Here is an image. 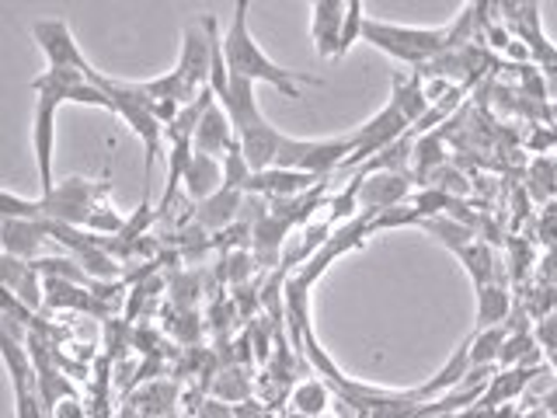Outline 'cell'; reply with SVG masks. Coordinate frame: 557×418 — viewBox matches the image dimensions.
Wrapping results in <instances>:
<instances>
[{"label":"cell","instance_id":"277c9868","mask_svg":"<svg viewBox=\"0 0 557 418\" xmlns=\"http://www.w3.org/2000/svg\"><path fill=\"white\" fill-rule=\"evenodd\" d=\"M362 39L370 42L373 49L387 52L391 60L422 70L435 57L449 52V25L414 28V25H391V22H376V17H366Z\"/></svg>","mask_w":557,"mask_h":418},{"label":"cell","instance_id":"3957f363","mask_svg":"<svg viewBox=\"0 0 557 418\" xmlns=\"http://www.w3.org/2000/svg\"><path fill=\"white\" fill-rule=\"evenodd\" d=\"M95 81L104 87V95L112 98V112L126 122V126L139 136V144H144V202H150V179H153V164L157 157H161L164 144H168V126L161 119H157V104L139 91L136 81H112L104 74H95Z\"/></svg>","mask_w":557,"mask_h":418},{"label":"cell","instance_id":"30bf717a","mask_svg":"<svg viewBox=\"0 0 557 418\" xmlns=\"http://www.w3.org/2000/svg\"><path fill=\"white\" fill-rule=\"evenodd\" d=\"M57 112L60 104L46 98H35V122H32V147H35V168H39V188L49 196L60 182L52 179V153H57Z\"/></svg>","mask_w":557,"mask_h":418},{"label":"cell","instance_id":"d6a6232c","mask_svg":"<svg viewBox=\"0 0 557 418\" xmlns=\"http://www.w3.org/2000/svg\"><path fill=\"white\" fill-rule=\"evenodd\" d=\"M234 418H272V411H261L255 401H244V405L234 408Z\"/></svg>","mask_w":557,"mask_h":418},{"label":"cell","instance_id":"5b68a950","mask_svg":"<svg viewBox=\"0 0 557 418\" xmlns=\"http://www.w3.org/2000/svg\"><path fill=\"white\" fill-rule=\"evenodd\" d=\"M356 150V133H342V136H331V139H296L286 136L283 139V150L275 157V168H286V171H304L310 179H321L327 171H342L345 161L352 157Z\"/></svg>","mask_w":557,"mask_h":418},{"label":"cell","instance_id":"f546056e","mask_svg":"<svg viewBox=\"0 0 557 418\" xmlns=\"http://www.w3.org/2000/svg\"><path fill=\"white\" fill-rule=\"evenodd\" d=\"M533 356V339L527 331H519V335H509L502 345V356H498V366H516L519 359H530Z\"/></svg>","mask_w":557,"mask_h":418},{"label":"cell","instance_id":"f1b7e54d","mask_svg":"<svg viewBox=\"0 0 557 418\" xmlns=\"http://www.w3.org/2000/svg\"><path fill=\"white\" fill-rule=\"evenodd\" d=\"M87 231H95V234H115V237H119L122 231H126V220H122V217L115 213V206H109V202H101V199H98L91 220H87Z\"/></svg>","mask_w":557,"mask_h":418},{"label":"cell","instance_id":"6da1fadb","mask_svg":"<svg viewBox=\"0 0 557 418\" xmlns=\"http://www.w3.org/2000/svg\"><path fill=\"white\" fill-rule=\"evenodd\" d=\"M248 11H251L248 0H237L231 28L223 32V60H226V70H231V77H240V81H248V84L265 81V84L278 87V91H283L286 98H293V101L300 98V84L318 87L321 77L307 74V70L278 66V63H272L265 52L258 49L255 35H251V25H248Z\"/></svg>","mask_w":557,"mask_h":418},{"label":"cell","instance_id":"1f68e13d","mask_svg":"<svg viewBox=\"0 0 557 418\" xmlns=\"http://www.w3.org/2000/svg\"><path fill=\"white\" fill-rule=\"evenodd\" d=\"M216 394H220L223 401H240L244 394H248V383H244V373H240V370H226V373H220Z\"/></svg>","mask_w":557,"mask_h":418},{"label":"cell","instance_id":"9c48e42d","mask_svg":"<svg viewBox=\"0 0 557 418\" xmlns=\"http://www.w3.org/2000/svg\"><path fill=\"white\" fill-rule=\"evenodd\" d=\"M32 39L39 42L42 57H46V66L49 70H77L84 77H95L98 70L87 63L84 49L77 46L74 32L63 22V17H46V22H32Z\"/></svg>","mask_w":557,"mask_h":418},{"label":"cell","instance_id":"d4e9b609","mask_svg":"<svg viewBox=\"0 0 557 418\" xmlns=\"http://www.w3.org/2000/svg\"><path fill=\"white\" fill-rule=\"evenodd\" d=\"M440 168H446V153H443V133H425L414 139V171L418 179L429 185V179Z\"/></svg>","mask_w":557,"mask_h":418},{"label":"cell","instance_id":"83f0119b","mask_svg":"<svg viewBox=\"0 0 557 418\" xmlns=\"http://www.w3.org/2000/svg\"><path fill=\"white\" fill-rule=\"evenodd\" d=\"M251 164H248V157L240 153V147H234L231 153L223 157V188H237V192H244L248 188V182H251Z\"/></svg>","mask_w":557,"mask_h":418},{"label":"cell","instance_id":"44dd1931","mask_svg":"<svg viewBox=\"0 0 557 418\" xmlns=\"http://www.w3.org/2000/svg\"><path fill=\"white\" fill-rule=\"evenodd\" d=\"M216 101V95H213V87L209 91H202L196 101L191 104H185V109L178 112V119L171 122L168 126V144H182V139H196V130H199V122H202V115L209 112V104Z\"/></svg>","mask_w":557,"mask_h":418},{"label":"cell","instance_id":"ffe728a7","mask_svg":"<svg viewBox=\"0 0 557 418\" xmlns=\"http://www.w3.org/2000/svg\"><path fill=\"white\" fill-rule=\"evenodd\" d=\"M422 226L425 231L435 237V241H443L449 251H463V248H470L474 244V226L470 223H463V220H457V217H429V220H422Z\"/></svg>","mask_w":557,"mask_h":418},{"label":"cell","instance_id":"603a6c76","mask_svg":"<svg viewBox=\"0 0 557 418\" xmlns=\"http://www.w3.org/2000/svg\"><path fill=\"white\" fill-rule=\"evenodd\" d=\"M505 339H509V331H505V324L478 331V335L470 339V370H481V366H495L498 356H502Z\"/></svg>","mask_w":557,"mask_h":418},{"label":"cell","instance_id":"4fadbf2b","mask_svg":"<svg viewBox=\"0 0 557 418\" xmlns=\"http://www.w3.org/2000/svg\"><path fill=\"white\" fill-rule=\"evenodd\" d=\"M191 147H196L199 153L216 157V161H223V157L237 147L234 122H231V115H226V109H223L220 101L209 104V112L202 115L199 130H196V139H191Z\"/></svg>","mask_w":557,"mask_h":418},{"label":"cell","instance_id":"d6986e66","mask_svg":"<svg viewBox=\"0 0 557 418\" xmlns=\"http://www.w3.org/2000/svg\"><path fill=\"white\" fill-rule=\"evenodd\" d=\"M240 202H244V192L220 188L213 199H206L196 209V223L202 226V231H223V226H231L234 220H240Z\"/></svg>","mask_w":557,"mask_h":418},{"label":"cell","instance_id":"4dcf8cb0","mask_svg":"<svg viewBox=\"0 0 557 418\" xmlns=\"http://www.w3.org/2000/svg\"><path fill=\"white\" fill-rule=\"evenodd\" d=\"M251 266H255V258L251 251H234L231 258H223V279H231V283H244V279L251 275Z\"/></svg>","mask_w":557,"mask_h":418},{"label":"cell","instance_id":"7c38bea8","mask_svg":"<svg viewBox=\"0 0 557 418\" xmlns=\"http://www.w3.org/2000/svg\"><path fill=\"white\" fill-rule=\"evenodd\" d=\"M342 25H345V4H338V0H318V4H310V42L321 60H338Z\"/></svg>","mask_w":557,"mask_h":418},{"label":"cell","instance_id":"ac0fdd59","mask_svg":"<svg viewBox=\"0 0 557 418\" xmlns=\"http://www.w3.org/2000/svg\"><path fill=\"white\" fill-rule=\"evenodd\" d=\"M391 87H394V95H391V101L397 104L400 112H405V119L411 122V130L422 122L425 115H429V109H432V101H429V95H425V84H422V74H394L391 77Z\"/></svg>","mask_w":557,"mask_h":418},{"label":"cell","instance_id":"2e32d148","mask_svg":"<svg viewBox=\"0 0 557 418\" xmlns=\"http://www.w3.org/2000/svg\"><path fill=\"white\" fill-rule=\"evenodd\" d=\"M220 188H223V161H216V157H209V153L191 150V161H188V171H185L188 199L202 206L206 199H213Z\"/></svg>","mask_w":557,"mask_h":418},{"label":"cell","instance_id":"4316f807","mask_svg":"<svg viewBox=\"0 0 557 418\" xmlns=\"http://www.w3.org/2000/svg\"><path fill=\"white\" fill-rule=\"evenodd\" d=\"M362 28H366V4H362V0H352V4H345V25H342V42H338V60L362 39Z\"/></svg>","mask_w":557,"mask_h":418},{"label":"cell","instance_id":"9a60e30c","mask_svg":"<svg viewBox=\"0 0 557 418\" xmlns=\"http://www.w3.org/2000/svg\"><path fill=\"white\" fill-rule=\"evenodd\" d=\"M0 244H4V255L11 258L39 261V251L49 244V234L42 220H4V226H0Z\"/></svg>","mask_w":557,"mask_h":418},{"label":"cell","instance_id":"7a4b0ae2","mask_svg":"<svg viewBox=\"0 0 557 418\" xmlns=\"http://www.w3.org/2000/svg\"><path fill=\"white\" fill-rule=\"evenodd\" d=\"M216 101L226 109V115H231L234 133H237V147L244 157H248L251 171L258 174V171L275 168V157H278V150H283L286 133H278L272 122L261 115L255 84L231 77V87H226Z\"/></svg>","mask_w":557,"mask_h":418},{"label":"cell","instance_id":"8992f818","mask_svg":"<svg viewBox=\"0 0 557 418\" xmlns=\"http://www.w3.org/2000/svg\"><path fill=\"white\" fill-rule=\"evenodd\" d=\"M216 42H220L216 14H206L202 22L185 25V32H182V57H178V63H174V74H178V77L188 84V91H191V95L209 91Z\"/></svg>","mask_w":557,"mask_h":418},{"label":"cell","instance_id":"484cf974","mask_svg":"<svg viewBox=\"0 0 557 418\" xmlns=\"http://www.w3.org/2000/svg\"><path fill=\"white\" fill-rule=\"evenodd\" d=\"M331 405V391L324 380H300L293 388V408L296 415H307V418H318L324 415Z\"/></svg>","mask_w":557,"mask_h":418},{"label":"cell","instance_id":"e0dca14e","mask_svg":"<svg viewBox=\"0 0 557 418\" xmlns=\"http://www.w3.org/2000/svg\"><path fill=\"white\" fill-rule=\"evenodd\" d=\"M289 231H293V223L283 220V217H275V213L269 220H261L251 231V258H255V266L272 269L275 261H278V251H283Z\"/></svg>","mask_w":557,"mask_h":418},{"label":"cell","instance_id":"8fae6325","mask_svg":"<svg viewBox=\"0 0 557 418\" xmlns=\"http://www.w3.org/2000/svg\"><path fill=\"white\" fill-rule=\"evenodd\" d=\"M0 283H4V293H11L14 300H22L28 310H39L46 300V275L39 272L35 261L4 255L0 258Z\"/></svg>","mask_w":557,"mask_h":418},{"label":"cell","instance_id":"52a82bcc","mask_svg":"<svg viewBox=\"0 0 557 418\" xmlns=\"http://www.w3.org/2000/svg\"><path fill=\"white\" fill-rule=\"evenodd\" d=\"M28 87L35 91V98H46L52 104L74 101V104H91V109L112 112V98L104 95V87L95 77H84L77 70H42L39 77H32Z\"/></svg>","mask_w":557,"mask_h":418},{"label":"cell","instance_id":"cb8c5ba5","mask_svg":"<svg viewBox=\"0 0 557 418\" xmlns=\"http://www.w3.org/2000/svg\"><path fill=\"white\" fill-rule=\"evenodd\" d=\"M463 258V266L470 272V279H474V290L478 286H487V283H502L498 279V261H495V251L487 248V244H470V248L460 251Z\"/></svg>","mask_w":557,"mask_h":418},{"label":"cell","instance_id":"7402d4cb","mask_svg":"<svg viewBox=\"0 0 557 418\" xmlns=\"http://www.w3.org/2000/svg\"><path fill=\"white\" fill-rule=\"evenodd\" d=\"M509 314V293L502 283H487L478 286V331L484 328H498Z\"/></svg>","mask_w":557,"mask_h":418},{"label":"cell","instance_id":"ba28073f","mask_svg":"<svg viewBox=\"0 0 557 418\" xmlns=\"http://www.w3.org/2000/svg\"><path fill=\"white\" fill-rule=\"evenodd\" d=\"M411 133V122L405 119V112L397 104H383V109L366 122V126L356 130V150L345 161L342 171H359L362 164H370L373 157H380L383 150H391L397 139H405Z\"/></svg>","mask_w":557,"mask_h":418},{"label":"cell","instance_id":"5bb4252c","mask_svg":"<svg viewBox=\"0 0 557 418\" xmlns=\"http://www.w3.org/2000/svg\"><path fill=\"white\" fill-rule=\"evenodd\" d=\"M356 179V174H352ZM359 182V209H370V213H387L394 206H405L411 182L405 174H370V179H356Z\"/></svg>","mask_w":557,"mask_h":418}]
</instances>
